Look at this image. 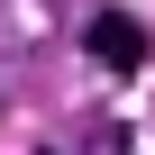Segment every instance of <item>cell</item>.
Instances as JSON below:
<instances>
[{
	"label": "cell",
	"mask_w": 155,
	"mask_h": 155,
	"mask_svg": "<svg viewBox=\"0 0 155 155\" xmlns=\"http://www.w3.org/2000/svg\"><path fill=\"white\" fill-rule=\"evenodd\" d=\"M82 46H91V55H101V64H110V73H137V64H146V28H137V18H128V9H101V18H91V37H82Z\"/></svg>",
	"instance_id": "obj_1"
}]
</instances>
